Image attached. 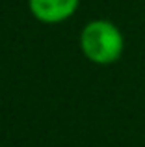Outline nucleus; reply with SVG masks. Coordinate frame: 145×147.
Masks as SVG:
<instances>
[{
    "label": "nucleus",
    "mask_w": 145,
    "mask_h": 147,
    "mask_svg": "<svg viewBox=\"0 0 145 147\" xmlns=\"http://www.w3.org/2000/svg\"><path fill=\"white\" fill-rule=\"evenodd\" d=\"M80 0H28V9L39 22L58 24L76 13Z\"/></svg>",
    "instance_id": "f03ea898"
},
{
    "label": "nucleus",
    "mask_w": 145,
    "mask_h": 147,
    "mask_svg": "<svg viewBox=\"0 0 145 147\" xmlns=\"http://www.w3.org/2000/svg\"><path fill=\"white\" fill-rule=\"evenodd\" d=\"M80 50L95 65H112L125 52V36L108 19L89 21L80 32Z\"/></svg>",
    "instance_id": "f257e3e1"
}]
</instances>
